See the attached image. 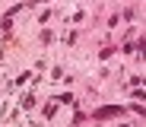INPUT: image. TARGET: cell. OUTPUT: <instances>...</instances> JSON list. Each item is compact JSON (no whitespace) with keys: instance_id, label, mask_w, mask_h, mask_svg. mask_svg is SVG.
I'll use <instances>...</instances> for the list:
<instances>
[{"instance_id":"cell-1","label":"cell","mask_w":146,"mask_h":127,"mask_svg":"<svg viewBox=\"0 0 146 127\" xmlns=\"http://www.w3.org/2000/svg\"><path fill=\"white\" fill-rule=\"evenodd\" d=\"M57 105H60V102H57V98H54V102H51V105H48V108H44V118H51V114H54V111H57Z\"/></svg>"}]
</instances>
